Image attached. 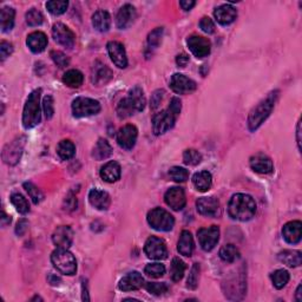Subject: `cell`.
<instances>
[{
  "label": "cell",
  "instance_id": "obj_47",
  "mask_svg": "<svg viewBox=\"0 0 302 302\" xmlns=\"http://www.w3.org/2000/svg\"><path fill=\"white\" fill-rule=\"evenodd\" d=\"M169 175L175 182H186L189 178V172L181 167H172L169 170Z\"/></svg>",
  "mask_w": 302,
  "mask_h": 302
},
{
  "label": "cell",
  "instance_id": "obj_23",
  "mask_svg": "<svg viewBox=\"0 0 302 302\" xmlns=\"http://www.w3.org/2000/svg\"><path fill=\"white\" fill-rule=\"evenodd\" d=\"M112 78V72L107 65L103 63L97 62L92 68L91 72V82L97 86L107 84Z\"/></svg>",
  "mask_w": 302,
  "mask_h": 302
},
{
  "label": "cell",
  "instance_id": "obj_58",
  "mask_svg": "<svg viewBox=\"0 0 302 302\" xmlns=\"http://www.w3.org/2000/svg\"><path fill=\"white\" fill-rule=\"evenodd\" d=\"M179 5H181V7L184 11H190L196 5V3L195 2H188V0H183V2H179Z\"/></svg>",
  "mask_w": 302,
  "mask_h": 302
},
{
  "label": "cell",
  "instance_id": "obj_48",
  "mask_svg": "<svg viewBox=\"0 0 302 302\" xmlns=\"http://www.w3.org/2000/svg\"><path fill=\"white\" fill-rule=\"evenodd\" d=\"M145 288L150 294L154 295H162V294L168 292V285L167 284H158V282H149L145 285Z\"/></svg>",
  "mask_w": 302,
  "mask_h": 302
},
{
  "label": "cell",
  "instance_id": "obj_36",
  "mask_svg": "<svg viewBox=\"0 0 302 302\" xmlns=\"http://www.w3.org/2000/svg\"><path fill=\"white\" fill-rule=\"evenodd\" d=\"M57 154L62 159L68 160L70 158H72L74 154H76V147H74V144L71 142V140L64 139L58 144Z\"/></svg>",
  "mask_w": 302,
  "mask_h": 302
},
{
  "label": "cell",
  "instance_id": "obj_30",
  "mask_svg": "<svg viewBox=\"0 0 302 302\" xmlns=\"http://www.w3.org/2000/svg\"><path fill=\"white\" fill-rule=\"evenodd\" d=\"M92 25L98 32H107L111 25V17L107 11H97L92 15Z\"/></svg>",
  "mask_w": 302,
  "mask_h": 302
},
{
  "label": "cell",
  "instance_id": "obj_63",
  "mask_svg": "<svg viewBox=\"0 0 302 302\" xmlns=\"http://www.w3.org/2000/svg\"><path fill=\"white\" fill-rule=\"evenodd\" d=\"M301 289H302V286L301 285H299V287H297V289H296V294H295V300L296 301H301L302 300V296H301Z\"/></svg>",
  "mask_w": 302,
  "mask_h": 302
},
{
  "label": "cell",
  "instance_id": "obj_25",
  "mask_svg": "<svg viewBox=\"0 0 302 302\" xmlns=\"http://www.w3.org/2000/svg\"><path fill=\"white\" fill-rule=\"evenodd\" d=\"M215 18L218 24L221 25H229L233 23L237 17V11L235 10L234 6L229 5V4H225V5L218 6L214 12Z\"/></svg>",
  "mask_w": 302,
  "mask_h": 302
},
{
  "label": "cell",
  "instance_id": "obj_21",
  "mask_svg": "<svg viewBox=\"0 0 302 302\" xmlns=\"http://www.w3.org/2000/svg\"><path fill=\"white\" fill-rule=\"evenodd\" d=\"M125 100L128 102V104L130 105V108L135 113L143 111L145 108V104H147L144 92L142 88H139V86H135V88H132L130 91H129L128 96L125 97Z\"/></svg>",
  "mask_w": 302,
  "mask_h": 302
},
{
  "label": "cell",
  "instance_id": "obj_3",
  "mask_svg": "<svg viewBox=\"0 0 302 302\" xmlns=\"http://www.w3.org/2000/svg\"><path fill=\"white\" fill-rule=\"evenodd\" d=\"M278 96V91H273L267 96L265 99H262L248 116V129L250 131L257 130L261 127L262 123L268 118L270 113H272L274 107H275L276 99Z\"/></svg>",
  "mask_w": 302,
  "mask_h": 302
},
{
  "label": "cell",
  "instance_id": "obj_35",
  "mask_svg": "<svg viewBox=\"0 0 302 302\" xmlns=\"http://www.w3.org/2000/svg\"><path fill=\"white\" fill-rule=\"evenodd\" d=\"M63 82H64V84L68 85L69 88L77 89L83 84L84 76L83 73L78 71V70H69V71L65 72L64 76H63Z\"/></svg>",
  "mask_w": 302,
  "mask_h": 302
},
{
  "label": "cell",
  "instance_id": "obj_50",
  "mask_svg": "<svg viewBox=\"0 0 302 302\" xmlns=\"http://www.w3.org/2000/svg\"><path fill=\"white\" fill-rule=\"evenodd\" d=\"M43 109H44V113L46 116V118L50 119L52 118L53 113H54V102L52 96H45L44 99H43Z\"/></svg>",
  "mask_w": 302,
  "mask_h": 302
},
{
  "label": "cell",
  "instance_id": "obj_20",
  "mask_svg": "<svg viewBox=\"0 0 302 302\" xmlns=\"http://www.w3.org/2000/svg\"><path fill=\"white\" fill-rule=\"evenodd\" d=\"M282 236L290 245H296L301 241L302 223L300 221H290L282 228Z\"/></svg>",
  "mask_w": 302,
  "mask_h": 302
},
{
  "label": "cell",
  "instance_id": "obj_26",
  "mask_svg": "<svg viewBox=\"0 0 302 302\" xmlns=\"http://www.w3.org/2000/svg\"><path fill=\"white\" fill-rule=\"evenodd\" d=\"M89 201L93 208L98 210H108L111 203L108 193L99 189H92L89 193Z\"/></svg>",
  "mask_w": 302,
  "mask_h": 302
},
{
  "label": "cell",
  "instance_id": "obj_14",
  "mask_svg": "<svg viewBox=\"0 0 302 302\" xmlns=\"http://www.w3.org/2000/svg\"><path fill=\"white\" fill-rule=\"evenodd\" d=\"M188 48L196 58H205L210 53V42L209 39L201 36H191L187 41Z\"/></svg>",
  "mask_w": 302,
  "mask_h": 302
},
{
  "label": "cell",
  "instance_id": "obj_46",
  "mask_svg": "<svg viewBox=\"0 0 302 302\" xmlns=\"http://www.w3.org/2000/svg\"><path fill=\"white\" fill-rule=\"evenodd\" d=\"M25 18H26V23L30 26H38L42 24L43 21H44V17H43L41 11H38L36 9H31L29 12L26 13Z\"/></svg>",
  "mask_w": 302,
  "mask_h": 302
},
{
  "label": "cell",
  "instance_id": "obj_13",
  "mask_svg": "<svg viewBox=\"0 0 302 302\" xmlns=\"http://www.w3.org/2000/svg\"><path fill=\"white\" fill-rule=\"evenodd\" d=\"M170 88L172 91L178 95H187V93L194 92L197 89L195 82L181 73H175L170 79Z\"/></svg>",
  "mask_w": 302,
  "mask_h": 302
},
{
  "label": "cell",
  "instance_id": "obj_56",
  "mask_svg": "<svg viewBox=\"0 0 302 302\" xmlns=\"http://www.w3.org/2000/svg\"><path fill=\"white\" fill-rule=\"evenodd\" d=\"M176 63H177V65L179 68H186L188 65V63H189V56L186 53H181L178 54L177 57H176Z\"/></svg>",
  "mask_w": 302,
  "mask_h": 302
},
{
  "label": "cell",
  "instance_id": "obj_38",
  "mask_svg": "<svg viewBox=\"0 0 302 302\" xmlns=\"http://www.w3.org/2000/svg\"><path fill=\"white\" fill-rule=\"evenodd\" d=\"M184 273H186V264H184L179 257L172 258L171 268H170V274H171L172 280H174L175 282L182 280L184 276Z\"/></svg>",
  "mask_w": 302,
  "mask_h": 302
},
{
  "label": "cell",
  "instance_id": "obj_37",
  "mask_svg": "<svg viewBox=\"0 0 302 302\" xmlns=\"http://www.w3.org/2000/svg\"><path fill=\"white\" fill-rule=\"evenodd\" d=\"M219 257H221L222 261L233 264L240 257V252L234 245H226L219 249Z\"/></svg>",
  "mask_w": 302,
  "mask_h": 302
},
{
  "label": "cell",
  "instance_id": "obj_41",
  "mask_svg": "<svg viewBox=\"0 0 302 302\" xmlns=\"http://www.w3.org/2000/svg\"><path fill=\"white\" fill-rule=\"evenodd\" d=\"M163 37V27H157L154 31H151L148 36V49L156 50L159 46Z\"/></svg>",
  "mask_w": 302,
  "mask_h": 302
},
{
  "label": "cell",
  "instance_id": "obj_42",
  "mask_svg": "<svg viewBox=\"0 0 302 302\" xmlns=\"http://www.w3.org/2000/svg\"><path fill=\"white\" fill-rule=\"evenodd\" d=\"M69 3L65 0H52V2L46 3V7H48L49 12L54 15L63 14L68 9Z\"/></svg>",
  "mask_w": 302,
  "mask_h": 302
},
{
  "label": "cell",
  "instance_id": "obj_31",
  "mask_svg": "<svg viewBox=\"0 0 302 302\" xmlns=\"http://www.w3.org/2000/svg\"><path fill=\"white\" fill-rule=\"evenodd\" d=\"M193 183L196 189L205 193V191L210 189L211 184H213V177H211V174L209 171H199L194 175Z\"/></svg>",
  "mask_w": 302,
  "mask_h": 302
},
{
  "label": "cell",
  "instance_id": "obj_64",
  "mask_svg": "<svg viewBox=\"0 0 302 302\" xmlns=\"http://www.w3.org/2000/svg\"><path fill=\"white\" fill-rule=\"evenodd\" d=\"M33 300H43V299H42V297H39V296H34L33 299H32V301H33Z\"/></svg>",
  "mask_w": 302,
  "mask_h": 302
},
{
  "label": "cell",
  "instance_id": "obj_16",
  "mask_svg": "<svg viewBox=\"0 0 302 302\" xmlns=\"http://www.w3.org/2000/svg\"><path fill=\"white\" fill-rule=\"evenodd\" d=\"M107 48H108L109 56L113 62V64L119 69L127 68L128 58H127V52H125L123 44H120V43L118 42H109Z\"/></svg>",
  "mask_w": 302,
  "mask_h": 302
},
{
  "label": "cell",
  "instance_id": "obj_15",
  "mask_svg": "<svg viewBox=\"0 0 302 302\" xmlns=\"http://www.w3.org/2000/svg\"><path fill=\"white\" fill-rule=\"evenodd\" d=\"M164 201H166L167 206L170 207L172 210H176V211L182 210L183 208L186 207V203H187L184 190L179 187L170 188V189L166 193V195H164Z\"/></svg>",
  "mask_w": 302,
  "mask_h": 302
},
{
  "label": "cell",
  "instance_id": "obj_29",
  "mask_svg": "<svg viewBox=\"0 0 302 302\" xmlns=\"http://www.w3.org/2000/svg\"><path fill=\"white\" fill-rule=\"evenodd\" d=\"M177 250L184 256H191L194 252V238L190 231L183 230L177 243Z\"/></svg>",
  "mask_w": 302,
  "mask_h": 302
},
{
  "label": "cell",
  "instance_id": "obj_11",
  "mask_svg": "<svg viewBox=\"0 0 302 302\" xmlns=\"http://www.w3.org/2000/svg\"><path fill=\"white\" fill-rule=\"evenodd\" d=\"M52 37L54 39V42L68 49L73 48L74 42H76L74 33L68 26L62 24V23H57V24L53 25Z\"/></svg>",
  "mask_w": 302,
  "mask_h": 302
},
{
  "label": "cell",
  "instance_id": "obj_5",
  "mask_svg": "<svg viewBox=\"0 0 302 302\" xmlns=\"http://www.w3.org/2000/svg\"><path fill=\"white\" fill-rule=\"evenodd\" d=\"M51 261L58 272L65 275H73L77 272V262L68 249L57 248L51 255Z\"/></svg>",
  "mask_w": 302,
  "mask_h": 302
},
{
  "label": "cell",
  "instance_id": "obj_8",
  "mask_svg": "<svg viewBox=\"0 0 302 302\" xmlns=\"http://www.w3.org/2000/svg\"><path fill=\"white\" fill-rule=\"evenodd\" d=\"M25 140H26L25 137L22 136L7 144L3 150L4 162H5L6 164H10V166H14V164H17L22 157L23 150H24Z\"/></svg>",
  "mask_w": 302,
  "mask_h": 302
},
{
  "label": "cell",
  "instance_id": "obj_9",
  "mask_svg": "<svg viewBox=\"0 0 302 302\" xmlns=\"http://www.w3.org/2000/svg\"><path fill=\"white\" fill-rule=\"evenodd\" d=\"M144 253L151 260H164L168 256L167 245L162 238L151 236L149 237L144 246Z\"/></svg>",
  "mask_w": 302,
  "mask_h": 302
},
{
  "label": "cell",
  "instance_id": "obj_55",
  "mask_svg": "<svg viewBox=\"0 0 302 302\" xmlns=\"http://www.w3.org/2000/svg\"><path fill=\"white\" fill-rule=\"evenodd\" d=\"M27 227H29V222H27V219L25 218L21 219V221L17 223V227H15V234H17L18 236H23V235L26 233Z\"/></svg>",
  "mask_w": 302,
  "mask_h": 302
},
{
  "label": "cell",
  "instance_id": "obj_33",
  "mask_svg": "<svg viewBox=\"0 0 302 302\" xmlns=\"http://www.w3.org/2000/svg\"><path fill=\"white\" fill-rule=\"evenodd\" d=\"M111 154H112V148L111 145L109 144L108 140L103 138L98 139V142L96 143L92 151L93 158L97 160H103V159L109 158L110 156H111Z\"/></svg>",
  "mask_w": 302,
  "mask_h": 302
},
{
  "label": "cell",
  "instance_id": "obj_18",
  "mask_svg": "<svg viewBox=\"0 0 302 302\" xmlns=\"http://www.w3.org/2000/svg\"><path fill=\"white\" fill-rule=\"evenodd\" d=\"M52 241L57 248L68 249L72 245L73 231L69 226H61L54 230L52 235Z\"/></svg>",
  "mask_w": 302,
  "mask_h": 302
},
{
  "label": "cell",
  "instance_id": "obj_24",
  "mask_svg": "<svg viewBox=\"0 0 302 302\" xmlns=\"http://www.w3.org/2000/svg\"><path fill=\"white\" fill-rule=\"evenodd\" d=\"M250 168L257 174H270L273 171V162L265 154H256L250 158Z\"/></svg>",
  "mask_w": 302,
  "mask_h": 302
},
{
  "label": "cell",
  "instance_id": "obj_57",
  "mask_svg": "<svg viewBox=\"0 0 302 302\" xmlns=\"http://www.w3.org/2000/svg\"><path fill=\"white\" fill-rule=\"evenodd\" d=\"M65 207H68L66 209L69 210H73L77 208V199L74 198V196L69 195L68 198L65 199Z\"/></svg>",
  "mask_w": 302,
  "mask_h": 302
},
{
  "label": "cell",
  "instance_id": "obj_12",
  "mask_svg": "<svg viewBox=\"0 0 302 302\" xmlns=\"http://www.w3.org/2000/svg\"><path fill=\"white\" fill-rule=\"evenodd\" d=\"M137 136H138V130H137L135 125H124L123 128L119 129L118 133H117V143H118L120 148L125 149V150H131L136 144Z\"/></svg>",
  "mask_w": 302,
  "mask_h": 302
},
{
  "label": "cell",
  "instance_id": "obj_53",
  "mask_svg": "<svg viewBox=\"0 0 302 302\" xmlns=\"http://www.w3.org/2000/svg\"><path fill=\"white\" fill-rule=\"evenodd\" d=\"M13 52V46L10 44L9 42H2L0 44V57H2V62L6 59L7 57H10V54Z\"/></svg>",
  "mask_w": 302,
  "mask_h": 302
},
{
  "label": "cell",
  "instance_id": "obj_6",
  "mask_svg": "<svg viewBox=\"0 0 302 302\" xmlns=\"http://www.w3.org/2000/svg\"><path fill=\"white\" fill-rule=\"evenodd\" d=\"M148 223L158 231H169L174 228L175 218L162 208H155L148 214Z\"/></svg>",
  "mask_w": 302,
  "mask_h": 302
},
{
  "label": "cell",
  "instance_id": "obj_49",
  "mask_svg": "<svg viewBox=\"0 0 302 302\" xmlns=\"http://www.w3.org/2000/svg\"><path fill=\"white\" fill-rule=\"evenodd\" d=\"M198 276H199V266L198 264H195L193 268L190 270L189 277H188L187 287L189 289H196L198 285Z\"/></svg>",
  "mask_w": 302,
  "mask_h": 302
},
{
  "label": "cell",
  "instance_id": "obj_51",
  "mask_svg": "<svg viewBox=\"0 0 302 302\" xmlns=\"http://www.w3.org/2000/svg\"><path fill=\"white\" fill-rule=\"evenodd\" d=\"M51 58H52L54 64L59 66V68H65L70 63L69 58L66 57L64 53L61 52V51H52V52H51Z\"/></svg>",
  "mask_w": 302,
  "mask_h": 302
},
{
  "label": "cell",
  "instance_id": "obj_2",
  "mask_svg": "<svg viewBox=\"0 0 302 302\" xmlns=\"http://www.w3.org/2000/svg\"><path fill=\"white\" fill-rule=\"evenodd\" d=\"M229 216L237 221H249L256 213V203L252 196L236 194L230 198L228 205Z\"/></svg>",
  "mask_w": 302,
  "mask_h": 302
},
{
  "label": "cell",
  "instance_id": "obj_62",
  "mask_svg": "<svg viewBox=\"0 0 302 302\" xmlns=\"http://www.w3.org/2000/svg\"><path fill=\"white\" fill-rule=\"evenodd\" d=\"M82 289H83V300L89 301L90 297L88 294V288H86V282H83V285H82Z\"/></svg>",
  "mask_w": 302,
  "mask_h": 302
},
{
  "label": "cell",
  "instance_id": "obj_28",
  "mask_svg": "<svg viewBox=\"0 0 302 302\" xmlns=\"http://www.w3.org/2000/svg\"><path fill=\"white\" fill-rule=\"evenodd\" d=\"M120 166L115 160L104 164L100 169V177L108 183H113L120 178Z\"/></svg>",
  "mask_w": 302,
  "mask_h": 302
},
{
  "label": "cell",
  "instance_id": "obj_17",
  "mask_svg": "<svg viewBox=\"0 0 302 302\" xmlns=\"http://www.w3.org/2000/svg\"><path fill=\"white\" fill-rule=\"evenodd\" d=\"M197 211L203 216L215 217L219 214V202L215 197H201L196 202Z\"/></svg>",
  "mask_w": 302,
  "mask_h": 302
},
{
  "label": "cell",
  "instance_id": "obj_1",
  "mask_svg": "<svg viewBox=\"0 0 302 302\" xmlns=\"http://www.w3.org/2000/svg\"><path fill=\"white\" fill-rule=\"evenodd\" d=\"M181 109L182 103L179 98L174 97L170 100L168 109L156 113L154 118H152V129H154L155 135H163L164 132L170 130L175 125L176 119L181 112Z\"/></svg>",
  "mask_w": 302,
  "mask_h": 302
},
{
  "label": "cell",
  "instance_id": "obj_7",
  "mask_svg": "<svg viewBox=\"0 0 302 302\" xmlns=\"http://www.w3.org/2000/svg\"><path fill=\"white\" fill-rule=\"evenodd\" d=\"M100 111V104L92 98L77 97L72 102V113L77 118L97 115Z\"/></svg>",
  "mask_w": 302,
  "mask_h": 302
},
{
  "label": "cell",
  "instance_id": "obj_4",
  "mask_svg": "<svg viewBox=\"0 0 302 302\" xmlns=\"http://www.w3.org/2000/svg\"><path fill=\"white\" fill-rule=\"evenodd\" d=\"M41 95L42 89H38L31 92L27 98L24 111H23V125L25 129H31L41 123Z\"/></svg>",
  "mask_w": 302,
  "mask_h": 302
},
{
  "label": "cell",
  "instance_id": "obj_27",
  "mask_svg": "<svg viewBox=\"0 0 302 302\" xmlns=\"http://www.w3.org/2000/svg\"><path fill=\"white\" fill-rule=\"evenodd\" d=\"M26 44L33 53H41L48 46V37L41 31H36V32L29 34Z\"/></svg>",
  "mask_w": 302,
  "mask_h": 302
},
{
  "label": "cell",
  "instance_id": "obj_39",
  "mask_svg": "<svg viewBox=\"0 0 302 302\" xmlns=\"http://www.w3.org/2000/svg\"><path fill=\"white\" fill-rule=\"evenodd\" d=\"M272 281L276 289H282L289 281V273L285 269H277L272 274Z\"/></svg>",
  "mask_w": 302,
  "mask_h": 302
},
{
  "label": "cell",
  "instance_id": "obj_61",
  "mask_svg": "<svg viewBox=\"0 0 302 302\" xmlns=\"http://www.w3.org/2000/svg\"><path fill=\"white\" fill-rule=\"evenodd\" d=\"M11 223V217L9 216V215H6L5 211H3L2 214V226L5 227L7 225H10Z\"/></svg>",
  "mask_w": 302,
  "mask_h": 302
},
{
  "label": "cell",
  "instance_id": "obj_32",
  "mask_svg": "<svg viewBox=\"0 0 302 302\" xmlns=\"http://www.w3.org/2000/svg\"><path fill=\"white\" fill-rule=\"evenodd\" d=\"M277 258L288 267H299L302 264V255L299 250H284L277 255Z\"/></svg>",
  "mask_w": 302,
  "mask_h": 302
},
{
  "label": "cell",
  "instance_id": "obj_54",
  "mask_svg": "<svg viewBox=\"0 0 302 302\" xmlns=\"http://www.w3.org/2000/svg\"><path fill=\"white\" fill-rule=\"evenodd\" d=\"M164 97V91L163 90H158V91H156L154 95H152V98H151V109L155 110L156 108L158 107V105L160 104V102H162Z\"/></svg>",
  "mask_w": 302,
  "mask_h": 302
},
{
  "label": "cell",
  "instance_id": "obj_59",
  "mask_svg": "<svg viewBox=\"0 0 302 302\" xmlns=\"http://www.w3.org/2000/svg\"><path fill=\"white\" fill-rule=\"evenodd\" d=\"M48 280L50 282V285H52V286H59L61 282H62V278L57 275H53V274L49 275Z\"/></svg>",
  "mask_w": 302,
  "mask_h": 302
},
{
  "label": "cell",
  "instance_id": "obj_19",
  "mask_svg": "<svg viewBox=\"0 0 302 302\" xmlns=\"http://www.w3.org/2000/svg\"><path fill=\"white\" fill-rule=\"evenodd\" d=\"M137 17L136 9L130 4H127L119 10L116 18V25L119 30H127L130 27Z\"/></svg>",
  "mask_w": 302,
  "mask_h": 302
},
{
  "label": "cell",
  "instance_id": "obj_10",
  "mask_svg": "<svg viewBox=\"0 0 302 302\" xmlns=\"http://www.w3.org/2000/svg\"><path fill=\"white\" fill-rule=\"evenodd\" d=\"M199 246L206 252H210L215 248L219 240V229L217 226H211L209 228H201L197 231Z\"/></svg>",
  "mask_w": 302,
  "mask_h": 302
},
{
  "label": "cell",
  "instance_id": "obj_34",
  "mask_svg": "<svg viewBox=\"0 0 302 302\" xmlns=\"http://www.w3.org/2000/svg\"><path fill=\"white\" fill-rule=\"evenodd\" d=\"M15 11L12 7H4L0 12V25L3 32H9L13 29Z\"/></svg>",
  "mask_w": 302,
  "mask_h": 302
},
{
  "label": "cell",
  "instance_id": "obj_60",
  "mask_svg": "<svg viewBox=\"0 0 302 302\" xmlns=\"http://www.w3.org/2000/svg\"><path fill=\"white\" fill-rule=\"evenodd\" d=\"M296 136H297V147H299V150H301V120H299L296 128Z\"/></svg>",
  "mask_w": 302,
  "mask_h": 302
},
{
  "label": "cell",
  "instance_id": "obj_40",
  "mask_svg": "<svg viewBox=\"0 0 302 302\" xmlns=\"http://www.w3.org/2000/svg\"><path fill=\"white\" fill-rule=\"evenodd\" d=\"M11 202H12V205L17 209L18 213L27 214L30 211L29 202H27V199L22 194L14 193L11 195Z\"/></svg>",
  "mask_w": 302,
  "mask_h": 302
},
{
  "label": "cell",
  "instance_id": "obj_45",
  "mask_svg": "<svg viewBox=\"0 0 302 302\" xmlns=\"http://www.w3.org/2000/svg\"><path fill=\"white\" fill-rule=\"evenodd\" d=\"M144 272L148 276L158 278L164 275V273H166V267H164V265H160V264H150L145 267Z\"/></svg>",
  "mask_w": 302,
  "mask_h": 302
},
{
  "label": "cell",
  "instance_id": "obj_43",
  "mask_svg": "<svg viewBox=\"0 0 302 302\" xmlns=\"http://www.w3.org/2000/svg\"><path fill=\"white\" fill-rule=\"evenodd\" d=\"M24 188H25V190L27 191V194H29L30 198L32 199V202L34 203V205H39V203L44 199V194H43L41 189H38V188L34 186L33 183L26 182V183H24Z\"/></svg>",
  "mask_w": 302,
  "mask_h": 302
},
{
  "label": "cell",
  "instance_id": "obj_44",
  "mask_svg": "<svg viewBox=\"0 0 302 302\" xmlns=\"http://www.w3.org/2000/svg\"><path fill=\"white\" fill-rule=\"evenodd\" d=\"M202 155L195 149H188L183 154V162L188 166H197L201 163Z\"/></svg>",
  "mask_w": 302,
  "mask_h": 302
},
{
  "label": "cell",
  "instance_id": "obj_22",
  "mask_svg": "<svg viewBox=\"0 0 302 302\" xmlns=\"http://www.w3.org/2000/svg\"><path fill=\"white\" fill-rule=\"evenodd\" d=\"M143 285L144 280L142 274L138 272H130L119 281L118 287L120 290H123V292H131V290H137L142 288Z\"/></svg>",
  "mask_w": 302,
  "mask_h": 302
},
{
  "label": "cell",
  "instance_id": "obj_52",
  "mask_svg": "<svg viewBox=\"0 0 302 302\" xmlns=\"http://www.w3.org/2000/svg\"><path fill=\"white\" fill-rule=\"evenodd\" d=\"M199 27H201L203 32H206L208 34L215 32V24L209 17H203L201 19V22H199Z\"/></svg>",
  "mask_w": 302,
  "mask_h": 302
}]
</instances>
